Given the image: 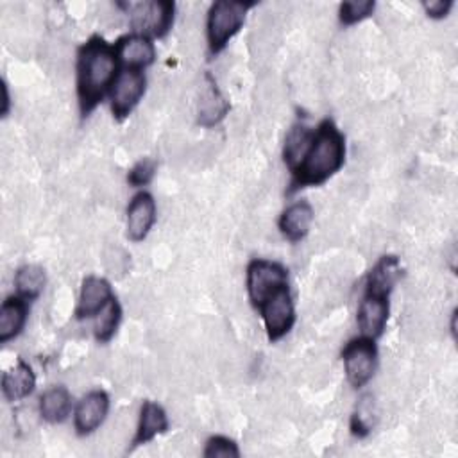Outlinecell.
I'll return each instance as SVG.
<instances>
[{
  "label": "cell",
  "instance_id": "cell-1",
  "mask_svg": "<svg viewBox=\"0 0 458 458\" xmlns=\"http://www.w3.org/2000/svg\"><path fill=\"white\" fill-rule=\"evenodd\" d=\"M77 72L81 109L88 113L117 79V52L100 38H91L79 52Z\"/></svg>",
  "mask_w": 458,
  "mask_h": 458
},
{
  "label": "cell",
  "instance_id": "cell-2",
  "mask_svg": "<svg viewBox=\"0 0 458 458\" xmlns=\"http://www.w3.org/2000/svg\"><path fill=\"white\" fill-rule=\"evenodd\" d=\"M344 138L333 122L326 121L315 131L310 149L301 165L294 170L296 186L320 185L329 179L344 163Z\"/></svg>",
  "mask_w": 458,
  "mask_h": 458
},
{
  "label": "cell",
  "instance_id": "cell-3",
  "mask_svg": "<svg viewBox=\"0 0 458 458\" xmlns=\"http://www.w3.org/2000/svg\"><path fill=\"white\" fill-rule=\"evenodd\" d=\"M248 8V4L227 3V0H220L211 6L208 17V40L213 54L220 52L225 43L239 33Z\"/></svg>",
  "mask_w": 458,
  "mask_h": 458
},
{
  "label": "cell",
  "instance_id": "cell-4",
  "mask_svg": "<svg viewBox=\"0 0 458 458\" xmlns=\"http://www.w3.org/2000/svg\"><path fill=\"white\" fill-rule=\"evenodd\" d=\"M346 376L351 387L362 389L371 382L376 369V348L371 338H355L342 351Z\"/></svg>",
  "mask_w": 458,
  "mask_h": 458
},
{
  "label": "cell",
  "instance_id": "cell-5",
  "mask_svg": "<svg viewBox=\"0 0 458 458\" xmlns=\"http://www.w3.org/2000/svg\"><path fill=\"white\" fill-rule=\"evenodd\" d=\"M287 285V271L267 260H257L248 269V290L251 301L260 308L274 292Z\"/></svg>",
  "mask_w": 458,
  "mask_h": 458
},
{
  "label": "cell",
  "instance_id": "cell-6",
  "mask_svg": "<svg viewBox=\"0 0 458 458\" xmlns=\"http://www.w3.org/2000/svg\"><path fill=\"white\" fill-rule=\"evenodd\" d=\"M146 91V77L140 70H124L117 75L111 90V109L119 121L135 109Z\"/></svg>",
  "mask_w": 458,
  "mask_h": 458
},
{
  "label": "cell",
  "instance_id": "cell-7",
  "mask_svg": "<svg viewBox=\"0 0 458 458\" xmlns=\"http://www.w3.org/2000/svg\"><path fill=\"white\" fill-rule=\"evenodd\" d=\"M260 308H262V315L271 340H278L290 331L296 313H294V303H292L288 285L274 292Z\"/></svg>",
  "mask_w": 458,
  "mask_h": 458
},
{
  "label": "cell",
  "instance_id": "cell-8",
  "mask_svg": "<svg viewBox=\"0 0 458 458\" xmlns=\"http://www.w3.org/2000/svg\"><path fill=\"white\" fill-rule=\"evenodd\" d=\"M130 13L135 31L163 36L172 26L174 6L170 3H138L130 6Z\"/></svg>",
  "mask_w": 458,
  "mask_h": 458
},
{
  "label": "cell",
  "instance_id": "cell-9",
  "mask_svg": "<svg viewBox=\"0 0 458 458\" xmlns=\"http://www.w3.org/2000/svg\"><path fill=\"white\" fill-rule=\"evenodd\" d=\"M229 111V106L218 88L215 86V81L206 75L204 83L199 88L197 93V119L199 124L204 128L217 126Z\"/></svg>",
  "mask_w": 458,
  "mask_h": 458
},
{
  "label": "cell",
  "instance_id": "cell-10",
  "mask_svg": "<svg viewBox=\"0 0 458 458\" xmlns=\"http://www.w3.org/2000/svg\"><path fill=\"white\" fill-rule=\"evenodd\" d=\"M156 220V202L151 193L142 192L133 197L128 209V237L133 242H142Z\"/></svg>",
  "mask_w": 458,
  "mask_h": 458
},
{
  "label": "cell",
  "instance_id": "cell-11",
  "mask_svg": "<svg viewBox=\"0 0 458 458\" xmlns=\"http://www.w3.org/2000/svg\"><path fill=\"white\" fill-rule=\"evenodd\" d=\"M389 319V301L383 296L366 294L359 308V329L366 338H376L383 333Z\"/></svg>",
  "mask_w": 458,
  "mask_h": 458
},
{
  "label": "cell",
  "instance_id": "cell-12",
  "mask_svg": "<svg viewBox=\"0 0 458 458\" xmlns=\"http://www.w3.org/2000/svg\"><path fill=\"white\" fill-rule=\"evenodd\" d=\"M109 408V399L106 392L93 391L79 403L75 410V430L81 435L95 431L106 419Z\"/></svg>",
  "mask_w": 458,
  "mask_h": 458
},
{
  "label": "cell",
  "instance_id": "cell-13",
  "mask_svg": "<svg viewBox=\"0 0 458 458\" xmlns=\"http://www.w3.org/2000/svg\"><path fill=\"white\" fill-rule=\"evenodd\" d=\"M111 301V287L106 280L90 276L84 280L81 288L79 304L75 310V315L79 319L97 315L107 303Z\"/></svg>",
  "mask_w": 458,
  "mask_h": 458
},
{
  "label": "cell",
  "instance_id": "cell-14",
  "mask_svg": "<svg viewBox=\"0 0 458 458\" xmlns=\"http://www.w3.org/2000/svg\"><path fill=\"white\" fill-rule=\"evenodd\" d=\"M312 222H313L312 204L306 201H299L285 209L280 220V227L292 242H299L308 235Z\"/></svg>",
  "mask_w": 458,
  "mask_h": 458
},
{
  "label": "cell",
  "instance_id": "cell-15",
  "mask_svg": "<svg viewBox=\"0 0 458 458\" xmlns=\"http://www.w3.org/2000/svg\"><path fill=\"white\" fill-rule=\"evenodd\" d=\"M28 320V306L22 297H10L0 308V342L6 344L20 335Z\"/></svg>",
  "mask_w": 458,
  "mask_h": 458
},
{
  "label": "cell",
  "instance_id": "cell-16",
  "mask_svg": "<svg viewBox=\"0 0 458 458\" xmlns=\"http://www.w3.org/2000/svg\"><path fill=\"white\" fill-rule=\"evenodd\" d=\"M119 56L133 70H140L154 61V47L147 36L133 35L121 40Z\"/></svg>",
  "mask_w": 458,
  "mask_h": 458
},
{
  "label": "cell",
  "instance_id": "cell-17",
  "mask_svg": "<svg viewBox=\"0 0 458 458\" xmlns=\"http://www.w3.org/2000/svg\"><path fill=\"white\" fill-rule=\"evenodd\" d=\"M72 410V398L65 387H51L40 398V415L51 422H63Z\"/></svg>",
  "mask_w": 458,
  "mask_h": 458
},
{
  "label": "cell",
  "instance_id": "cell-18",
  "mask_svg": "<svg viewBox=\"0 0 458 458\" xmlns=\"http://www.w3.org/2000/svg\"><path fill=\"white\" fill-rule=\"evenodd\" d=\"M35 373L24 362H20L17 367H13L3 376V392L8 401H20L28 398L35 391Z\"/></svg>",
  "mask_w": 458,
  "mask_h": 458
},
{
  "label": "cell",
  "instance_id": "cell-19",
  "mask_svg": "<svg viewBox=\"0 0 458 458\" xmlns=\"http://www.w3.org/2000/svg\"><path fill=\"white\" fill-rule=\"evenodd\" d=\"M169 428V419L165 410L156 403H144L140 412V424L135 437V444H146L153 440L156 435L163 433Z\"/></svg>",
  "mask_w": 458,
  "mask_h": 458
},
{
  "label": "cell",
  "instance_id": "cell-20",
  "mask_svg": "<svg viewBox=\"0 0 458 458\" xmlns=\"http://www.w3.org/2000/svg\"><path fill=\"white\" fill-rule=\"evenodd\" d=\"M399 278V264L394 257L383 258L369 274L367 294L387 297Z\"/></svg>",
  "mask_w": 458,
  "mask_h": 458
},
{
  "label": "cell",
  "instance_id": "cell-21",
  "mask_svg": "<svg viewBox=\"0 0 458 458\" xmlns=\"http://www.w3.org/2000/svg\"><path fill=\"white\" fill-rule=\"evenodd\" d=\"M312 138H313V133L303 124H297L288 131L287 140H285V153L283 154H285L287 165L292 170H296L301 165L304 154L310 149Z\"/></svg>",
  "mask_w": 458,
  "mask_h": 458
},
{
  "label": "cell",
  "instance_id": "cell-22",
  "mask_svg": "<svg viewBox=\"0 0 458 458\" xmlns=\"http://www.w3.org/2000/svg\"><path fill=\"white\" fill-rule=\"evenodd\" d=\"M45 271L40 265H24L15 274V288L22 299H36L45 288Z\"/></svg>",
  "mask_w": 458,
  "mask_h": 458
},
{
  "label": "cell",
  "instance_id": "cell-23",
  "mask_svg": "<svg viewBox=\"0 0 458 458\" xmlns=\"http://www.w3.org/2000/svg\"><path fill=\"white\" fill-rule=\"evenodd\" d=\"M130 264L131 257L122 246H119V242H107L102 248V265L109 276L117 280L124 278L130 271Z\"/></svg>",
  "mask_w": 458,
  "mask_h": 458
},
{
  "label": "cell",
  "instance_id": "cell-24",
  "mask_svg": "<svg viewBox=\"0 0 458 458\" xmlns=\"http://www.w3.org/2000/svg\"><path fill=\"white\" fill-rule=\"evenodd\" d=\"M121 322V306L117 301H109L99 313L95 320V336L99 342H107Z\"/></svg>",
  "mask_w": 458,
  "mask_h": 458
},
{
  "label": "cell",
  "instance_id": "cell-25",
  "mask_svg": "<svg viewBox=\"0 0 458 458\" xmlns=\"http://www.w3.org/2000/svg\"><path fill=\"white\" fill-rule=\"evenodd\" d=\"M375 12V3L371 0H355V3H344L340 6V20L346 26H353L367 19Z\"/></svg>",
  "mask_w": 458,
  "mask_h": 458
},
{
  "label": "cell",
  "instance_id": "cell-26",
  "mask_svg": "<svg viewBox=\"0 0 458 458\" xmlns=\"http://www.w3.org/2000/svg\"><path fill=\"white\" fill-rule=\"evenodd\" d=\"M206 458H239L241 451L239 447L224 437H213L208 440L204 449Z\"/></svg>",
  "mask_w": 458,
  "mask_h": 458
},
{
  "label": "cell",
  "instance_id": "cell-27",
  "mask_svg": "<svg viewBox=\"0 0 458 458\" xmlns=\"http://www.w3.org/2000/svg\"><path fill=\"white\" fill-rule=\"evenodd\" d=\"M156 174V162L151 160V158H146V160H140L133 170L130 172V183L133 186H144L147 183H151V179L154 178Z\"/></svg>",
  "mask_w": 458,
  "mask_h": 458
},
{
  "label": "cell",
  "instance_id": "cell-28",
  "mask_svg": "<svg viewBox=\"0 0 458 458\" xmlns=\"http://www.w3.org/2000/svg\"><path fill=\"white\" fill-rule=\"evenodd\" d=\"M449 8H451L449 0H435V3H426V4H424L426 13H428L430 17H433V19H442V17H446L447 12H449Z\"/></svg>",
  "mask_w": 458,
  "mask_h": 458
},
{
  "label": "cell",
  "instance_id": "cell-29",
  "mask_svg": "<svg viewBox=\"0 0 458 458\" xmlns=\"http://www.w3.org/2000/svg\"><path fill=\"white\" fill-rule=\"evenodd\" d=\"M3 91H4V107H3V113L6 114V113H8V106H10V97H8V88H6V84L3 86Z\"/></svg>",
  "mask_w": 458,
  "mask_h": 458
}]
</instances>
